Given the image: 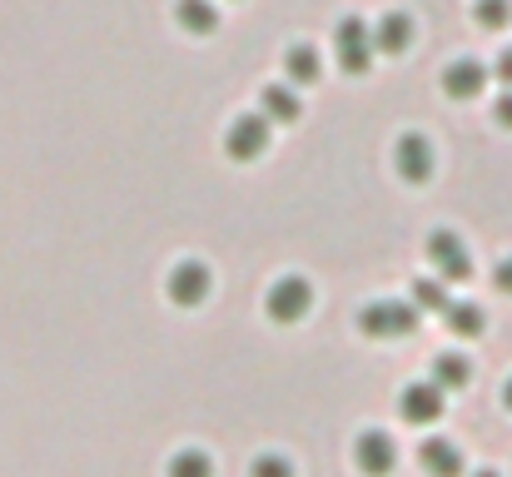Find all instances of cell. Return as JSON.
Returning <instances> with one entry per match:
<instances>
[{
    "instance_id": "1",
    "label": "cell",
    "mask_w": 512,
    "mask_h": 477,
    "mask_svg": "<svg viewBox=\"0 0 512 477\" xmlns=\"http://www.w3.org/2000/svg\"><path fill=\"white\" fill-rule=\"evenodd\" d=\"M358 333L363 338H413L418 309L408 299H373V304L358 309Z\"/></svg>"
},
{
    "instance_id": "2",
    "label": "cell",
    "mask_w": 512,
    "mask_h": 477,
    "mask_svg": "<svg viewBox=\"0 0 512 477\" xmlns=\"http://www.w3.org/2000/svg\"><path fill=\"white\" fill-rule=\"evenodd\" d=\"M334 55H339V70L343 75H368L373 70V30L358 20V15H343L334 25Z\"/></svg>"
},
{
    "instance_id": "3",
    "label": "cell",
    "mask_w": 512,
    "mask_h": 477,
    "mask_svg": "<svg viewBox=\"0 0 512 477\" xmlns=\"http://www.w3.org/2000/svg\"><path fill=\"white\" fill-rule=\"evenodd\" d=\"M309 309H314V284L299 279V274L274 279L269 294H264V314L274 323H299V318H309Z\"/></svg>"
},
{
    "instance_id": "4",
    "label": "cell",
    "mask_w": 512,
    "mask_h": 477,
    "mask_svg": "<svg viewBox=\"0 0 512 477\" xmlns=\"http://www.w3.org/2000/svg\"><path fill=\"white\" fill-rule=\"evenodd\" d=\"M423 249H428V264L438 269V279H448V284L473 279V254H468V244L453 229H433Z\"/></svg>"
},
{
    "instance_id": "5",
    "label": "cell",
    "mask_w": 512,
    "mask_h": 477,
    "mask_svg": "<svg viewBox=\"0 0 512 477\" xmlns=\"http://www.w3.org/2000/svg\"><path fill=\"white\" fill-rule=\"evenodd\" d=\"M393 169H398V179H403V184H428V179H433V169H438L433 140H428V135H418V130L398 135V145H393Z\"/></svg>"
},
{
    "instance_id": "6",
    "label": "cell",
    "mask_w": 512,
    "mask_h": 477,
    "mask_svg": "<svg viewBox=\"0 0 512 477\" xmlns=\"http://www.w3.org/2000/svg\"><path fill=\"white\" fill-rule=\"evenodd\" d=\"M353 463H358L363 477H388L398 468V448H393V438L383 428H363L358 443H353Z\"/></svg>"
},
{
    "instance_id": "7",
    "label": "cell",
    "mask_w": 512,
    "mask_h": 477,
    "mask_svg": "<svg viewBox=\"0 0 512 477\" xmlns=\"http://www.w3.org/2000/svg\"><path fill=\"white\" fill-rule=\"evenodd\" d=\"M224 150H229V159H239V164L259 159L269 150V120H264V115H239V120H229Z\"/></svg>"
},
{
    "instance_id": "8",
    "label": "cell",
    "mask_w": 512,
    "mask_h": 477,
    "mask_svg": "<svg viewBox=\"0 0 512 477\" xmlns=\"http://www.w3.org/2000/svg\"><path fill=\"white\" fill-rule=\"evenodd\" d=\"M165 294H170L174 309H199V304L209 299V269H204L199 259L174 264L170 279H165Z\"/></svg>"
},
{
    "instance_id": "9",
    "label": "cell",
    "mask_w": 512,
    "mask_h": 477,
    "mask_svg": "<svg viewBox=\"0 0 512 477\" xmlns=\"http://www.w3.org/2000/svg\"><path fill=\"white\" fill-rule=\"evenodd\" d=\"M398 418H403L408 428L438 423V418H443V388H433V383H408L403 398H398Z\"/></svg>"
},
{
    "instance_id": "10",
    "label": "cell",
    "mask_w": 512,
    "mask_h": 477,
    "mask_svg": "<svg viewBox=\"0 0 512 477\" xmlns=\"http://www.w3.org/2000/svg\"><path fill=\"white\" fill-rule=\"evenodd\" d=\"M418 468L428 477H463V453L448 438H423L418 443Z\"/></svg>"
},
{
    "instance_id": "11",
    "label": "cell",
    "mask_w": 512,
    "mask_h": 477,
    "mask_svg": "<svg viewBox=\"0 0 512 477\" xmlns=\"http://www.w3.org/2000/svg\"><path fill=\"white\" fill-rule=\"evenodd\" d=\"M483 85H488V70L478 60H453L443 70V95L448 100H473V95H483Z\"/></svg>"
},
{
    "instance_id": "12",
    "label": "cell",
    "mask_w": 512,
    "mask_h": 477,
    "mask_svg": "<svg viewBox=\"0 0 512 477\" xmlns=\"http://www.w3.org/2000/svg\"><path fill=\"white\" fill-rule=\"evenodd\" d=\"M408 40H413V20H408L403 10H388V15L373 25V50H383V55H403Z\"/></svg>"
},
{
    "instance_id": "13",
    "label": "cell",
    "mask_w": 512,
    "mask_h": 477,
    "mask_svg": "<svg viewBox=\"0 0 512 477\" xmlns=\"http://www.w3.org/2000/svg\"><path fill=\"white\" fill-rule=\"evenodd\" d=\"M174 25L189 30V35H214L219 10H214V0H174Z\"/></svg>"
},
{
    "instance_id": "14",
    "label": "cell",
    "mask_w": 512,
    "mask_h": 477,
    "mask_svg": "<svg viewBox=\"0 0 512 477\" xmlns=\"http://www.w3.org/2000/svg\"><path fill=\"white\" fill-rule=\"evenodd\" d=\"M319 75H324V60H319L314 45H289L284 50V80L289 85H314Z\"/></svg>"
},
{
    "instance_id": "15",
    "label": "cell",
    "mask_w": 512,
    "mask_h": 477,
    "mask_svg": "<svg viewBox=\"0 0 512 477\" xmlns=\"http://www.w3.org/2000/svg\"><path fill=\"white\" fill-rule=\"evenodd\" d=\"M259 105H264V120L269 125H294L299 120V95L289 85H264Z\"/></svg>"
},
{
    "instance_id": "16",
    "label": "cell",
    "mask_w": 512,
    "mask_h": 477,
    "mask_svg": "<svg viewBox=\"0 0 512 477\" xmlns=\"http://www.w3.org/2000/svg\"><path fill=\"white\" fill-rule=\"evenodd\" d=\"M468 378H473V368H468L463 353H438L433 358V388L453 393V388H468Z\"/></svg>"
},
{
    "instance_id": "17",
    "label": "cell",
    "mask_w": 512,
    "mask_h": 477,
    "mask_svg": "<svg viewBox=\"0 0 512 477\" xmlns=\"http://www.w3.org/2000/svg\"><path fill=\"white\" fill-rule=\"evenodd\" d=\"M418 314L428 309V314H443L453 299H448V279H413V299H408Z\"/></svg>"
},
{
    "instance_id": "18",
    "label": "cell",
    "mask_w": 512,
    "mask_h": 477,
    "mask_svg": "<svg viewBox=\"0 0 512 477\" xmlns=\"http://www.w3.org/2000/svg\"><path fill=\"white\" fill-rule=\"evenodd\" d=\"M443 314H448V328L458 338H483V328H488V314L478 304H448Z\"/></svg>"
},
{
    "instance_id": "19",
    "label": "cell",
    "mask_w": 512,
    "mask_h": 477,
    "mask_svg": "<svg viewBox=\"0 0 512 477\" xmlns=\"http://www.w3.org/2000/svg\"><path fill=\"white\" fill-rule=\"evenodd\" d=\"M165 477H214V463L199 448H179L170 458V468H165Z\"/></svg>"
},
{
    "instance_id": "20",
    "label": "cell",
    "mask_w": 512,
    "mask_h": 477,
    "mask_svg": "<svg viewBox=\"0 0 512 477\" xmlns=\"http://www.w3.org/2000/svg\"><path fill=\"white\" fill-rule=\"evenodd\" d=\"M473 15H478V25H483V30H508L512 0H478V5H473Z\"/></svg>"
},
{
    "instance_id": "21",
    "label": "cell",
    "mask_w": 512,
    "mask_h": 477,
    "mask_svg": "<svg viewBox=\"0 0 512 477\" xmlns=\"http://www.w3.org/2000/svg\"><path fill=\"white\" fill-rule=\"evenodd\" d=\"M249 477H294V463H289L284 453H259V458L249 463Z\"/></svg>"
},
{
    "instance_id": "22",
    "label": "cell",
    "mask_w": 512,
    "mask_h": 477,
    "mask_svg": "<svg viewBox=\"0 0 512 477\" xmlns=\"http://www.w3.org/2000/svg\"><path fill=\"white\" fill-rule=\"evenodd\" d=\"M493 120H498L503 130H512V95H503V100L493 105Z\"/></svg>"
},
{
    "instance_id": "23",
    "label": "cell",
    "mask_w": 512,
    "mask_h": 477,
    "mask_svg": "<svg viewBox=\"0 0 512 477\" xmlns=\"http://www.w3.org/2000/svg\"><path fill=\"white\" fill-rule=\"evenodd\" d=\"M493 284H498L503 294H512V259H503V264L493 269Z\"/></svg>"
},
{
    "instance_id": "24",
    "label": "cell",
    "mask_w": 512,
    "mask_h": 477,
    "mask_svg": "<svg viewBox=\"0 0 512 477\" xmlns=\"http://www.w3.org/2000/svg\"><path fill=\"white\" fill-rule=\"evenodd\" d=\"M498 80H503V85H512V45L498 55Z\"/></svg>"
},
{
    "instance_id": "25",
    "label": "cell",
    "mask_w": 512,
    "mask_h": 477,
    "mask_svg": "<svg viewBox=\"0 0 512 477\" xmlns=\"http://www.w3.org/2000/svg\"><path fill=\"white\" fill-rule=\"evenodd\" d=\"M503 403H508V408H512V378H508V383H503Z\"/></svg>"
},
{
    "instance_id": "26",
    "label": "cell",
    "mask_w": 512,
    "mask_h": 477,
    "mask_svg": "<svg viewBox=\"0 0 512 477\" xmlns=\"http://www.w3.org/2000/svg\"><path fill=\"white\" fill-rule=\"evenodd\" d=\"M478 477H498V473H478Z\"/></svg>"
}]
</instances>
